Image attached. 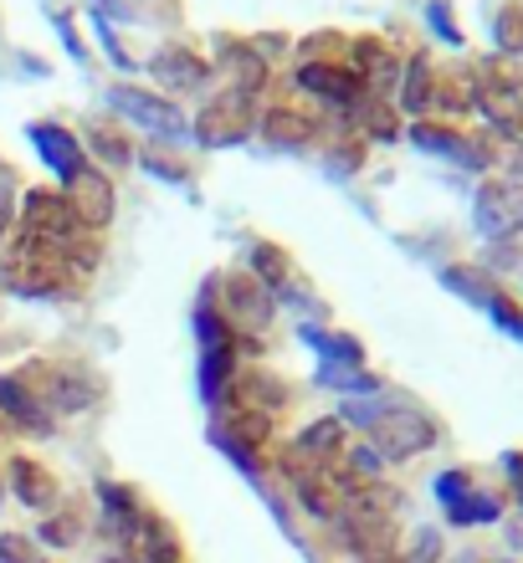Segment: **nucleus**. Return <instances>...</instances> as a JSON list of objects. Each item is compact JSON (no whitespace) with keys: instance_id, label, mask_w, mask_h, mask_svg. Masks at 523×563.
Listing matches in <instances>:
<instances>
[{"instance_id":"f257e3e1","label":"nucleus","mask_w":523,"mask_h":563,"mask_svg":"<svg viewBox=\"0 0 523 563\" xmlns=\"http://www.w3.org/2000/svg\"><path fill=\"white\" fill-rule=\"evenodd\" d=\"M67 272H73L67 246L42 241V236H21L6 252V262H0V282L21 297H57L67 287Z\"/></svg>"},{"instance_id":"f03ea898","label":"nucleus","mask_w":523,"mask_h":563,"mask_svg":"<svg viewBox=\"0 0 523 563\" xmlns=\"http://www.w3.org/2000/svg\"><path fill=\"white\" fill-rule=\"evenodd\" d=\"M364 430H370V445L380 451V461H411L436 445V420L416 405H380Z\"/></svg>"},{"instance_id":"7ed1b4c3","label":"nucleus","mask_w":523,"mask_h":563,"mask_svg":"<svg viewBox=\"0 0 523 563\" xmlns=\"http://www.w3.org/2000/svg\"><path fill=\"white\" fill-rule=\"evenodd\" d=\"M15 379L46 405V416H77L98 400V385L73 364H26Z\"/></svg>"},{"instance_id":"20e7f679","label":"nucleus","mask_w":523,"mask_h":563,"mask_svg":"<svg viewBox=\"0 0 523 563\" xmlns=\"http://www.w3.org/2000/svg\"><path fill=\"white\" fill-rule=\"evenodd\" d=\"M216 292H221V302H216V297H210V302H216V312H221L231 328L262 333V328L272 323V292L252 272H226V277H216Z\"/></svg>"},{"instance_id":"39448f33","label":"nucleus","mask_w":523,"mask_h":563,"mask_svg":"<svg viewBox=\"0 0 523 563\" xmlns=\"http://www.w3.org/2000/svg\"><path fill=\"white\" fill-rule=\"evenodd\" d=\"M195 134L206 148H226V144H241L252 134V92L241 88H226L216 98H206L200 119H195Z\"/></svg>"},{"instance_id":"423d86ee","label":"nucleus","mask_w":523,"mask_h":563,"mask_svg":"<svg viewBox=\"0 0 523 563\" xmlns=\"http://www.w3.org/2000/svg\"><path fill=\"white\" fill-rule=\"evenodd\" d=\"M67 206H73L83 231H103V225L113 221V206H119L113 179H108L98 164H77L73 175H67Z\"/></svg>"},{"instance_id":"0eeeda50","label":"nucleus","mask_w":523,"mask_h":563,"mask_svg":"<svg viewBox=\"0 0 523 563\" xmlns=\"http://www.w3.org/2000/svg\"><path fill=\"white\" fill-rule=\"evenodd\" d=\"M21 225H26V236L57 241V246H67V241L83 236V225H77L67 195H57V190H26L21 195Z\"/></svg>"},{"instance_id":"6e6552de","label":"nucleus","mask_w":523,"mask_h":563,"mask_svg":"<svg viewBox=\"0 0 523 563\" xmlns=\"http://www.w3.org/2000/svg\"><path fill=\"white\" fill-rule=\"evenodd\" d=\"M472 221H478V231L488 241H509L523 225V185H513V179H488L478 190Z\"/></svg>"},{"instance_id":"1a4fd4ad","label":"nucleus","mask_w":523,"mask_h":563,"mask_svg":"<svg viewBox=\"0 0 523 563\" xmlns=\"http://www.w3.org/2000/svg\"><path fill=\"white\" fill-rule=\"evenodd\" d=\"M411 144L426 148V154H442V159H451V164H462V169H488V164H493L488 139L457 134L447 123H411Z\"/></svg>"},{"instance_id":"9d476101","label":"nucleus","mask_w":523,"mask_h":563,"mask_svg":"<svg viewBox=\"0 0 523 563\" xmlns=\"http://www.w3.org/2000/svg\"><path fill=\"white\" fill-rule=\"evenodd\" d=\"M108 103L119 108L123 119H134V123H144V129H154V134H165V139L185 134V119H179V108L170 103V98H154V92H144V88L119 82V88L108 92Z\"/></svg>"},{"instance_id":"9b49d317","label":"nucleus","mask_w":523,"mask_h":563,"mask_svg":"<svg viewBox=\"0 0 523 563\" xmlns=\"http://www.w3.org/2000/svg\"><path fill=\"white\" fill-rule=\"evenodd\" d=\"M345 445V420H314L308 430H298V441L287 445L283 472H314V466H329Z\"/></svg>"},{"instance_id":"f8f14e48","label":"nucleus","mask_w":523,"mask_h":563,"mask_svg":"<svg viewBox=\"0 0 523 563\" xmlns=\"http://www.w3.org/2000/svg\"><path fill=\"white\" fill-rule=\"evenodd\" d=\"M206 57H195L190 46H160L150 57V77L160 82V88L170 92H185V88H200L206 82Z\"/></svg>"},{"instance_id":"ddd939ff","label":"nucleus","mask_w":523,"mask_h":563,"mask_svg":"<svg viewBox=\"0 0 523 563\" xmlns=\"http://www.w3.org/2000/svg\"><path fill=\"white\" fill-rule=\"evenodd\" d=\"M298 82H303L308 92H318V98L339 103V108H355L359 98H364V82H359L349 67H339V62H303Z\"/></svg>"},{"instance_id":"4468645a","label":"nucleus","mask_w":523,"mask_h":563,"mask_svg":"<svg viewBox=\"0 0 523 563\" xmlns=\"http://www.w3.org/2000/svg\"><path fill=\"white\" fill-rule=\"evenodd\" d=\"M31 144H36V154H42L46 169L62 175V179L83 164V139H73L62 123H31Z\"/></svg>"},{"instance_id":"2eb2a0df","label":"nucleus","mask_w":523,"mask_h":563,"mask_svg":"<svg viewBox=\"0 0 523 563\" xmlns=\"http://www.w3.org/2000/svg\"><path fill=\"white\" fill-rule=\"evenodd\" d=\"M11 492L21 497L26 507H36V512H52V503H57V482H52V472H46L42 461L31 456H11Z\"/></svg>"},{"instance_id":"dca6fc26","label":"nucleus","mask_w":523,"mask_h":563,"mask_svg":"<svg viewBox=\"0 0 523 563\" xmlns=\"http://www.w3.org/2000/svg\"><path fill=\"white\" fill-rule=\"evenodd\" d=\"M0 410H6V420H11V426H21V430H36V435H46V430H52L46 405L36 400V395H31L15 374H6V379H0Z\"/></svg>"},{"instance_id":"f3484780","label":"nucleus","mask_w":523,"mask_h":563,"mask_svg":"<svg viewBox=\"0 0 523 563\" xmlns=\"http://www.w3.org/2000/svg\"><path fill=\"white\" fill-rule=\"evenodd\" d=\"M442 287H451V292L462 297V302H478V308H493L498 297H503V292H498V277H493V272H488V267H467V262H462V267H447V272H442Z\"/></svg>"},{"instance_id":"a211bd4d","label":"nucleus","mask_w":523,"mask_h":563,"mask_svg":"<svg viewBox=\"0 0 523 563\" xmlns=\"http://www.w3.org/2000/svg\"><path fill=\"white\" fill-rule=\"evenodd\" d=\"M231 379H237V343L206 349V354H200V395H206V405H221Z\"/></svg>"},{"instance_id":"6ab92c4d","label":"nucleus","mask_w":523,"mask_h":563,"mask_svg":"<svg viewBox=\"0 0 523 563\" xmlns=\"http://www.w3.org/2000/svg\"><path fill=\"white\" fill-rule=\"evenodd\" d=\"M478 108L493 119V129H503V134H523V98L519 88H509V82H498V88H482L478 92Z\"/></svg>"},{"instance_id":"aec40b11","label":"nucleus","mask_w":523,"mask_h":563,"mask_svg":"<svg viewBox=\"0 0 523 563\" xmlns=\"http://www.w3.org/2000/svg\"><path fill=\"white\" fill-rule=\"evenodd\" d=\"M349 73L359 77V82H370V92H380V88H390L395 82V57L385 52V42H355V67Z\"/></svg>"},{"instance_id":"412c9836","label":"nucleus","mask_w":523,"mask_h":563,"mask_svg":"<svg viewBox=\"0 0 523 563\" xmlns=\"http://www.w3.org/2000/svg\"><path fill=\"white\" fill-rule=\"evenodd\" d=\"M262 134H268L277 148H303L318 129H314V119H303V113H293V108H272L268 119H262Z\"/></svg>"},{"instance_id":"4be33fe9","label":"nucleus","mask_w":523,"mask_h":563,"mask_svg":"<svg viewBox=\"0 0 523 563\" xmlns=\"http://www.w3.org/2000/svg\"><path fill=\"white\" fill-rule=\"evenodd\" d=\"M349 113H355L359 129H364L370 139H380V144H390V139L401 134V119H395V108H390L380 92H364V98H359Z\"/></svg>"},{"instance_id":"5701e85b","label":"nucleus","mask_w":523,"mask_h":563,"mask_svg":"<svg viewBox=\"0 0 523 563\" xmlns=\"http://www.w3.org/2000/svg\"><path fill=\"white\" fill-rule=\"evenodd\" d=\"M436 98V77H432V57H411L401 77V108L405 113H426Z\"/></svg>"},{"instance_id":"b1692460","label":"nucleus","mask_w":523,"mask_h":563,"mask_svg":"<svg viewBox=\"0 0 523 563\" xmlns=\"http://www.w3.org/2000/svg\"><path fill=\"white\" fill-rule=\"evenodd\" d=\"M303 339L314 343L324 364H339V369H359L364 364V349H359L349 333H324V328H303Z\"/></svg>"},{"instance_id":"393cba45","label":"nucleus","mask_w":523,"mask_h":563,"mask_svg":"<svg viewBox=\"0 0 523 563\" xmlns=\"http://www.w3.org/2000/svg\"><path fill=\"white\" fill-rule=\"evenodd\" d=\"M447 518L457 522V528H478V522H498V518H503V503H498L493 492H478V487H472L462 503L447 507Z\"/></svg>"},{"instance_id":"a878e982","label":"nucleus","mask_w":523,"mask_h":563,"mask_svg":"<svg viewBox=\"0 0 523 563\" xmlns=\"http://www.w3.org/2000/svg\"><path fill=\"white\" fill-rule=\"evenodd\" d=\"M247 256H252V267H247V272H252L268 292H272V287H287V256L277 252L272 241H252V252H247Z\"/></svg>"},{"instance_id":"bb28decb","label":"nucleus","mask_w":523,"mask_h":563,"mask_svg":"<svg viewBox=\"0 0 523 563\" xmlns=\"http://www.w3.org/2000/svg\"><path fill=\"white\" fill-rule=\"evenodd\" d=\"M88 148L108 164V169H123V164L134 159V148H129V139H123L119 129H108V123H92V129H88Z\"/></svg>"},{"instance_id":"cd10ccee","label":"nucleus","mask_w":523,"mask_h":563,"mask_svg":"<svg viewBox=\"0 0 523 563\" xmlns=\"http://www.w3.org/2000/svg\"><path fill=\"white\" fill-rule=\"evenodd\" d=\"M493 42L503 57H519L523 52V5L519 0H509V5H498L493 15Z\"/></svg>"},{"instance_id":"c85d7f7f","label":"nucleus","mask_w":523,"mask_h":563,"mask_svg":"<svg viewBox=\"0 0 523 563\" xmlns=\"http://www.w3.org/2000/svg\"><path fill=\"white\" fill-rule=\"evenodd\" d=\"M226 67H231V77H237L241 92H257V88H262V77H268V67H262V57H257L252 46H231Z\"/></svg>"},{"instance_id":"c756f323","label":"nucleus","mask_w":523,"mask_h":563,"mask_svg":"<svg viewBox=\"0 0 523 563\" xmlns=\"http://www.w3.org/2000/svg\"><path fill=\"white\" fill-rule=\"evenodd\" d=\"M318 385H329V389H349V395H374L380 389V379L364 369H339V364H324L318 369Z\"/></svg>"},{"instance_id":"7c9ffc66","label":"nucleus","mask_w":523,"mask_h":563,"mask_svg":"<svg viewBox=\"0 0 523 563\" xmlns=\"http://www.w3.org/2000/svg\"><path fill=\"white\" fill-rule=\"evenodd\" d=\"M467 492H472V476H467V472H442V476H436V503H442V507L462 503Z\"/></svg>"},{"instance_id":"2f4dec72","label":"nucleus","mask_w":523,"mask_h":563,"mask_svg":"<svg viewBox=\"0 0 523 563\" xmlns=\"http://www.w3.org/2000/svg\"><path fill=\"white\" fill-rule=\"evenodd\" d=\"M73 538H77V518H73V512H57V518L42 522V543H52V549H67Z\"/></svg>"},{"instance_id":"473e14b6","label":"nucleus","mask_w":523,"mask_h":563,"mask_svg":"<svg viewBox=\"0 0 523 563\" xmlns=\"http://www.w3.org/2000/svg\"><path fill=\"white\" fill-rule=\"evenodd\" d=\"M426 15H432V26H436V36H442V42L462 46V31H457V21H451V5H447V0H432V5H426Z\"/></svg>"},{"instance_id":"72a5a7b5","label":"nucleus","mask_w":523,"mask_h":563,"mask_svg":"<svg viewBox=\"0 0 523 563\" xmlns=\"http://www.w3.org/2000/svg\"><path fill=\"white\" fill-rule=\"evenodd\" d=\"M488 312H493V323L503 328L509 339H519V343H523V308H513L509 297H498V302H493V308H488Z\"/></svg>"},{"instance_id":"f704fd0d","label":"nucleus","mask_w":523,"mask_h":563,"mask_svg":"<svg viewBox=\"0 0 523 563\" xmlns=\"http://www.w3.org/2000/svg\"><path fill=\"white\" fill-rule=\"evenodd\" d=\"M0 563H36L31 559V543L21 533H0Z\"/></svg>"},{"instance_id":"c9c22d12","label":"nucleus","mask_w":523,"mask_h":563,"mask_svg":"<svg viewBox=\"0 0 523 563\" xmlns=\"http://www.w3.org/2000/svg\"><path fill=\"white\" fill-rule=\"evenodd\" d=\"M359 154H364V148H359V139H349L345 148H339V154H334L329 159V175H349V169H355L359 164Z\"/></svg>"},{"instance_id":"e433bc0d","label":"nucleus","mask_w":523,"mask_h":563,"mask_svg":"<svg viewBox=\"0 0 523 563\" xmlns=\"http://www.w3.org/2000/svg\"><path fill=\"white\" fill-rule=\"evenodd\" d=\"M144 164H150L154 175H165V179H185V169H179L175 159H165V154H160V148H150V154H144Z\"/></svg>"},{"instance_id":"4c0bfd02","label":"nucleus","mask_w":523,"mask_h":563,"mask_svg":"<svg viewBox=\"0 0 523 563\" xmlns=\"http://www.w3.org/2000/svg\"><path fill=\"white\" fill-rule=\"evenodd\" d=\"M503 472H509L513 497H519V507H523V451H509V456H503Z\"/></svg>"},{"instance_id":"58836bf2","label":"nucleus","mask_w":523,"mask_h":563,"mask_svg":"<svg viewBox=\"0 0 523 563\" xmlns=\"http://www.w3.org/2000/svg\"><path fill=\"white\" fill-rule=\"evenodd\" d=\"M519 148H523V134H519Z\"/></svg>"},{"instance_id":"ea45409f","label":"nucleus","mask_w":523,"mask_h":563,"mask_svg":"<svg viewBox=\"0 0 523 563\" xmlns=\"http://www.w3.org/2000/svg\"><path fill=\"white\" fill-rule=\"evenodd\" d=\"M503 563H509V559H503Z\"/></svg>"}]
</instances>
